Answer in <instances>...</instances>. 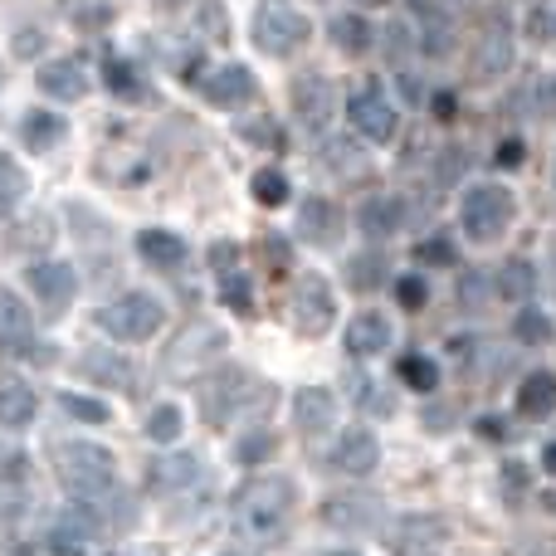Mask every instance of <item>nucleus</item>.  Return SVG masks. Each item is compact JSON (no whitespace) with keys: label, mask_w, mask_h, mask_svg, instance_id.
Here are the masks:
<instances>
[{"label":"nucleus","mask_w":556,"mask_h":556,"mask_svg":"<svg viewBox=\"0 0 556 556\" xmlns=\"http://www.w3.org/2000/svg\"><path fill=\"white\" fill-rule=\"evenodd\" d=\"M293 483L278 479V473H264V479H250L240 493H235V532L244 542H278V532L293 518Z\"/></svg>","instance_id":"1"},{"label":"nucleus","mask_w":556,"mask_h":556,"mask_svg":"<svg viewBox=\"0 0 556 556\" xmlns=\"http://www.w3.org/2000/svg\"><path fill=\"white\" fill-rule=\"evenodd\" d=\"M54 473L78 503H98L117 489V459L113 450L88 440H68L54 450Z\"/></svg>","instance_id":"2"},{"label":"nucleus","mask_w":556,"mask_h":556,"mask_svg":"<svg viewBox=\"0 0 556 556\" xmlns=\"http://www.w3.org/2000/svg\"><path fill=\"white\" fill-rule=\"evenodd\" d=\"M307 35H313V20L293 0H260V10H254V45L264 54H278V59L293 54V49L307 45Z\"/></svg>","instance_id":"3"},{"label":"nucleus","mask_w":556,"mask_h":556,"mask_svg":"<svg viewBox=\"0 0 556 556\" xmlns=\"http://www.w3.org/2000/svg\"><path fill=\"white\" fill-rule=\"evenodd\" d=\"M464 235H469L473 244H493L508 235L513 215H518V201H513L508 186H473L469 195H464Z\"/></svg>","instance_id":"4"},{"label":"nucleus","mask_w":556,"mask_h":556,"mask_svg":"<svg viewBox=\"0 0 556 556\" xmlns=\"http://www.w3.org/2000/svg\"><path fill=\"white\" fill-rule=\"evenodd\" d=\"M162 323H166L162 303L147 293H123L98 313V327H103L108 337H117V342H147V337L162 332Z\"/></svg>","instance_id":"5"},{"label":"nucleus","mask_w":556,"mask_h":556,"mask_svg":"<svg viewBox=\"0 0 556 556\" xmlns=\"http://www.w3.org/2000/svg\"><path fill=\"white\" fill-rule=\"evenodd\" d=\"M288 313H293V327L303 337H323L337 317V298H332V288H327V278L298 274L293 278V307H288Z\"/></svg>","instance_id":"6"},{"label":"nucleus","mask_w":556,"mask_h":556,"mask_svg":"<svg viewBox=\"0 0 556 556\" xmlns=\"http://www.w3.org/2000/svg\"><path fill=\"white\" fill-rule=\"evenodd\" d=\"M254 395V381L250 371H240V366H225L215 381L201 386V405H205V425H215V430H225V425L235 420V415L250 405Z\"/></svg>","instance_id":"7"},{"label":"nucleus","mask_w":556,"mask_h":556,"mask_svg":"<svg viewBox=\"0 0 556 556\" xmlns=\"http://www.w3.org/2000/svg\"><path fill=\"white\" fill-rule=\"evenodd\" d=\"M220 352H225L220 327H186V332L166 346L162 366H166V376H195V371H205Z\"/></svg>","instance_id":"8"},{"label":"nucleus","mask_w":556,"mask_h":556,"mask_svg":"<svg viewBox=\"0 0 556 556\" xmlns=\"http://www.w3.org/2000/svg\"><path fill=\"white\" fill-rule=\"evenodd\" d=\"M386 503L371 498V493H337V498L323 503V522L337 532H371L381 528Z\"/></svg>","instance_id":"9"},{"label":"nucleus","mask_w":556,"mask_h":556,"mask_svg":"<svg viewBox=\"0 0 556 556\" xmlns=\"http://www.w3.org/2000/svg\"><path fill=\"white\" fill-rule=\"evenodd\" d=\"M332 108H337V93L323 74L293 78V117L307 132H327V127H332Z\"/></svg>","instance_id":"10"},{"label":"nucleus","mask_w":556,"mask_h":556,"mask_svg":"<svg viewBox=\"0 0 556 556\" xmlns=\"http://www.w3.org/2000/svg\"><path fill=\"white\" fill-rule=\"evenodd\" d=\"M25 283H29V293L45 303V313L49 317H59V313H68V303H74V293H78V278L68 264H59V260H49V264H35V269L25 274Z\"/></svg>","instance_id":"11"},{"label":"nucleus","mask_w":556,"mask_h":556,"mask_svg":"<svg viewBox=\"0 0 556 556\" xmlns=\"http://www.w3.org/2000/svg\"><path fill=\"white\" fill-rule=\"evenodd\" d=\"M376 459H381V444H376V434L366 430V425H352V430L337 434L332 444V469L346 473V479H366V473L376 469Z\"/></svg>","instance_id":"12"},{"label":"nucleus","mask_w":556,"mask_h":556,"mask_svg":"<svg viewBox=\"0 0 556 556\" xmlns=\"http://www.w3.org/2000/svg\"><path fill=\"white\" fill-rule=\"evenodd\" d=\"M342 230H346V220L327 195H307V201L298 205V235H303L307 244L332 250V244H342Z\"/></svg>","instance_id":"13"},{"label":"nucleus","mask_w":556,"mask_h":556,"mask_svg":"<svg viewBox=\"0 0 556 556\" xmlns=\"http://www.w3.org/2000/svg\"><path fill=\"white\" fill-rule=\"evenodd\" d=\"M346 113H352L356 137H366V142H391V137H395V108L376 93V84L362 88V93L346 103Z\"/></svg>","instance_id":"14"},{"label":"nucleus","mask_w":556,"mask_h":556,"mask_svg":"<svg viewBox=\"0 0 556 556\" xmlns=\"http://www.w3.org/2000/svg\"><path fill=\"white\" fill-rule=\"evenodd\" d=\"M513 64V29L508 15H489L479 45H473V78H498Z\"/></svg>","instance_id":"15"},{"label":"nucleus","mask_w":556,"mask_h":556,"mask_svg":"<svg viewBox=\"0 0 556 556\" xmlns=\"http://www.w3.org/2000/svg\"><path fill=\"white\" fill-rule=\"evenodd\" d=\"M205 483V464L201 454L191 450H176V454H162V459L152 464V489L156 493H191Z\"/></svg>","instance_id":"16"},{"label":"nucleus","mask_w":556,"mask_h":556,"mask_svg":"<svg viewBox=\"0 0 556 556\" xmlns=\"http://www.w3.org/2000/svg\"><path fill=\"white\" fill-rule=\"evenodd\" d=\"M0 346L5 352H29L35 346V313L20 303L15 288H0Z\"/></svg>","instance_id":"17"},{"label":"nucleus","mask_w":556,"mask_h":556,"mask_svg":"<svg viewBox=\"0 0 556 556\" xmlns=\"http://www.w3.org/2000/svg\"><path fill=\"white\" fill-rule=\"evenodd\" d=\"M254 93H260V84H254V74L244 64H225L205 78V103L211 108H240V103H250Z\"/></svg>","instance_id":"18"},{"label":"nucleus","mask_w":556,"mask_h":556,"mask_svg":"<svg viewBox=\"0 0 556 556\" xmlns=\"http://www.w3.org/2000/svg\"><path fill=\"white\" fill-rule=\"evenodd\" d=\"M39 88H45L49 98H64V103H78V98L88 93V68L78 64V59H68V54L45 59V64H39Z\"/></svg>","instance_id":"19"},{"label":"nucleus","mask_w":556,"mask_h":556,"mask_svg":"<svg viewBox=\"0 0 556 556\" xmlns=\"http://www.w3.org/2000/svg\"><path fill=\"white\" fill-rule=\"evenodd\" d=\"M415 215H410V205L401 201V195H371V201H362V215H356V225H362L371 240H386V235H395V230H405Z\"/></svg>","instance_id":"20"},{"label":"nucleus","mask_w":556,"mask_h":556,"mask_svg":"<svg viewBox=\"0 0 556 556\" xmlns=\"http://www.w3.org/2000/svg\"><path fill=\"white\" fill-rule=\"evenodd\" d=\"M78 371L88 376V381L98 386H113V391H132V362L117 352H108V346H88L84 356H78Z\"/></svg>","instance_id":"21"},{"label":"nucleus","mask_w":556,"mask_h":556,"mask_svg":"<svg viewBox=\"0 0 556 556\" xmlns=\"http://www.w3.org/2000/svg\"><path fill=\"white\" fill-rule=\"evenodd\" d=\"M39 410V395L29 391L20 376H0V430H25L35 425Z\"/></svg>","instance_id":"22"},{"label":"nucleus","mask_w":556,"mask_h":556,"mask_svg":"<svg viewBox=\"0 0 556 556\" xmlns=\"http://www.w3.org/2000/svg\"><path fill=\"white\" fill-rule=\"evenodd\" d=\"M391 346V323L381 313H356L346 327V352L352 356H376Z\"/></svg>","instance_id":"23"},{"label":"nucleus","mask_w":556,"mask_h":556,"mask_svg":"<svg viewBox=\"0 0 556 556\" xmlns=\"http://www.w3.org/2000/svg\"><path fill=\"white\" fill-rule=\"evenodd\" d=\"M293 425L303 434H323L332 425V395L323 386H307V391L293 395Z\"/></svg>","instance_id":"24"},{"label":"nucleus","mask_w":556,"mask_h":556,"mask_svg":"<svg viewBox=\"0 0 556 556\" xmlns=\"http://www.w3.org/2000/svg\"><path fill=\"white\" fill-rule=\"evenodd\" d=\"M518 410L528 415V420H547V415H556V376L552 371H532L528 381L518 386Z\"/></svg>","instance_id":"25"},{"label":"nucleus","mask_w":556,"mask_h":556,"mask_svg":"<svg viewBox=\"0 0 556 556\" xmlns=\"http://www.w3.org/2000/svg\"><path fill=\"white\" fill-rule=\"evenodd\" d=\"M68 127L59 123V113H25L20 117V137H25L29 152H54L59 142H64Z\"/></svg>","instance_id":"26"},{"label":"nucleus","mask_w":556,"mask_h":556,"mask_svg":"<svg viewBox=\"0 0 556 556\" xmlns=\"http://www.w3.org/2000/svg\"><path fill=\"white\" fill-rule=\"evenodd\" d=\"M386 278H391V260H386V254H376V250L356 254V260L346 264V283H352L356 293H376Z\"/></svg>","instance_id":"27"},{"label":"nucleus","mask_w":556,"mask_h":556,"mask_svg":"<svg viewBox=\"0 0 556 556\" xmlns=\"http://www.w3.org/2000/svg\"><path fill=\"white\" fill-rule=\"evenodd\" d=\"M137 254L152 260V264H162V269H176V264L186 260V244L176 240V235H166V230H142L137 235Z\"/></svg>","instance_id":"28"},{"label":"nucleus","mask_w":556,"mask_h":556,"mask_svg":"<svg viewBox=\"0 0 556 556\" xmlns=\"http://www.w3.org/2000/svg\"><path fill=\"white\" fill-rule=\"evenodd\" d=\"M49 240H54V220H49L45 211L25 215V225H20V230H10V250H20V254L49 250Z\"/></svg>","instance_id":"29"},{"label":"nucleus","mask_w":556,"mask_h":556,"mask_svg":"<svg viewBox=\"0 0 556 556\" xmlns=\"http://www.w3.org/2000/svg\"><path fill=\"white\" fill-rule=\"evenodd\" d=\"M332 45L342 49V54H366V49H371V20L337 15L332 20Z\"/></svg>","instance_id":"30"},{"label":"nucleus","mask_w":556,"mask_h":556,"mask_svg":"<svg viewBox=\"0 0 556 556\" xmlns=\"http://www.w3.org/2000/svg\"><path fill=\"white\" fill-rule=\"evenodd\" d=\"M493 288H498L503 298H513V303H522V298L538 288V269H532L528 260H508L498 269V278H493Z\"/></svg>","instance_id":"31"},{"label":"nucleus","mask_w":556,"mask_h":556,"mask_svg":"<svg viewBox=\"0 0 556 556\" xmlns=\"http://www.w3.org/2000/svg\"><path fill=\"white\" fill-rule=\"evenodd\" d=\"M323 162L337 172V181H362L366 176V156H362V147H352V142L323 147Z\"/></svg>","instance_id":"32"},{"label":"nucleus","mask_w":556,"mask_h":556,"mask_svg":"<svg viewBox=\"0 0 556 556\" xmlns=\"http://www.w3.org/2000/svg\"><path fill=\"white\" fill-rule=\"evenodd\" d=\"M103 84L113 88L117 98H127V103H137V98H147L142 78H137V68L127 64V59H108V64H103Z\"/></svg>","instance_id":"33"},{"label":"nucleus","mask_w":556,"mask_h":556,"mask_svg":"<svg viewBox=\"0 0 556 556\" xmlns=\"http://www.w3.org/2000/svg\"><path fill=\"white\" fill-rule=\"evenodd\" d=\"M395 376H401V386H410V391H434V386H440V366H434L430 356H401Z\"/></svg>","instance_id":"34"},{"label":"nucleus","mask_w":556,"mask_h":556,"mask_svg":"<svg viewBox=\"0 0 556 556\" xmlns=\"http://www.w3.org/2000/svg\"><path fill=\"white\" fill-rule=\"evenodd\" d=\"M20 195H25V172H20V166L0 152V220H5V215H15Z\"/></svg>","instance_id":"35"},{"label":"nucleus","mask_w":556,"mask_h":556,"mask_svg":"<svg viewBox=\"0 0 556 556\" xmlns=\"http://www.w3.org/2000/svg\"><path fill=\"white\" fill-rule=\"evenodd\" d=\"M250 191H254V201L269 205V211H274V205H283V201H288V176H283V172H274V166H269V172H254Z\"/></svg>","instance_id":"36"},{"label":"nucleus","mask_w":556,"mask_h":556,"mask_svg":"<svg viewBox=\"0 0 556 556\" xmlns=\"http://www.w3.org/2000/svg\"><path fill=\"white\" fill-rule=\"evenodd\" d=\"M513 332H518V342H528V346L552 342V323H547V313H538V307H522L518 323H513Z\"/></svg>","instance_id":"37"},{"label":"nucleus","mask_w":556,"mask_h":556,"mask_svg":"<svg viewBox=\"0 0 556 556\" xmlns=\"http://www.w3.org/2000/svg\"><path fill=\"white\" fill-rule=\"evenodd\" d=\"M401 547H434V542H444V522L440 518H410L401 522Z\"/></svg>","instance_id":"38"},{"label":"nucleus","mask_w":556,"mask_h":556,"mask_svg":"<svg viewBox=\"0 0 556 556\" xmlns=\"http://www.w3.org/2000/svg\"><path fill=\"white\" fill-rule=\"evenodd\" d=\"M59 410H68L74 420H84V425H103L108 420L103 401H93V395H74V391H59Z\"/></svg>","instance_id":"39"},{"label":"nucleus","mask_w":556,"mask_h":556,"mask_svg":"<svg viewBox=\"0 0 556 556\" xmlns=\"http://www.w3.org/2000/svg\"><path fill=\"white\" fill-rule=\"evenodd\" d=\"M147 434H152L156 444H172L176 434H181V410H176V405H156L152 420H147Z\"/></svg>","instance_id":"40"},{"label":"nucleus","mask_w":556,"mask_h":556,"mask_svg":"<svg viewBox=\"0 0 556 556\" xmlns=\"http://www.w3.org/2000/svg\"><path fill=\"white\" fill-rule=\"evenodd\" d=\"M489 274H479V269H469V274H464V283H459V303L464 307H469V313H479V307H489Z\"/></svg>","instance_id":"41"},{"label":"nucleus","mask_w":556,"mask_h":556,"mask_svg":"<svg viewBox=\"0 0 556 556\" xmlns=\"http://www.w3.org/2000/svg\"><path fill=\"white\" fill-rule=\"evenodd\" d=\"M425 298H430V288H425V278H395V303L405 307V313H420L425 307Z\"/></svg>","instance_id":"42"},{"label":"nucleus","mask_w":556,"mask_h":556,"mask_svg":"<svg viewBox=\"0 0 556 556\" xmlns=\"http://www.w3.org/2000/svg\"><path fill=\"white\" fill-rule=\"evenodd\" d=\"M274 434L269 430H260V434H244V440H240V450H235V459H240V464H260V459H269V454H274Z\"/></svg>","instance_id":"43"},{"label":"nucleus","mask_w":556,"mask_h":556,"mask_svg":"<svg viewBox=\"0 0 556 556\" xmlns=\"http://www.w3.org/2000/svg\"><path fill=\"white\" fill-rule=\"evenodd\" d=\"M25 503H29L25 479H15V473H10V479H0V518H15Z\"/></svg>","instance_id":"44"},{"label":"nucleus","mask_w":556,"mask_h":556,"mask_svg":"<svg viewBox=\"0 0 556 556\" xmlns=\"http://www.w3.org/2000/svg\"><path fill=\"white\" fill-rule=\"evenodd\" d=\"M201 29H205V35H215V39H225V35H230V25H225V5H220V0H201Z\"/></svg>","instance_id":"45"},{"label":"nucleus","mask_w":556,"mask_h":556,"mask_svg":"<svg viewBox=\"0 0 556 556\" xmlns=\"http://www.w3.org/2000/svg\"><path fill=\"white\" fill-rule=\"evenodd\" d=\"M244 142H254V147H274V152H278V147H283V137H278V127L269 123V117H264L260 127L244 123Z\"/></svg>","instance_id":"46"},{"label":"nucleus","mask_w":556,"mask_h":556,"mask_svg":"<svg viewBox=\"0 0 556 556\" xmlns=\"http://www.w3.org/2000/svg\"><path fill=\"white\" fill-rule=\"evenodd\" d=\"M356 401H362V405H376V415H391V395H386L381 386L356 381Z\"/></svg>","instance_id":"47"},{"label":"nucleus","mask_w":556,"mask_h":556,"mask_svg":"<svg viewBox=\"0 0 556 556\" xmlns=\"http://www.w3.org/2000/svg\"><path fill=\"white\" fill-rule=\"evenodd\" d=\"M420 260L425 264H454V244L450 240H425L420 244Z\"/></svg>","instance_id":"48"},{"label":"nucleus","mask_w":556,"mask_h":556,"mask_svg":"<svg viewBox=\"0 0 556 556\" xmlns=\"http://www.w3.org/2000/svg\"><path fill=\"white\" fill-rule=\"evenodd\" d=\"M225 303L235 307V313H250V298H244V278H225Z\"/></svg>","instance_id":"49"},{"label":"nucleus","mask_w":556,"mask_h":556,"mask_svg":"<svg viewBox=\"0 0 556 556\" xmlns=\"http://www.w3.org/2000/svg\"><path fill=\"white\" fill-rule=\"evenodd\" d=\"M522 156H528V147H522V142H518V137H508V142H503V147H498V166H518V162H522Z\"/></svg>","instance_id":"50"},{"label":"nucleus","mask_w":556,"mask_h":556,"mask_svg":"<svg viewBox=\"0 0 556 556\" xmlns=\"http://www.w3.org/2000/svg\"><path fill=\"white\" fill-rule=\"evenodd\" d=\"M108 20H113V10H108V5H98V10H84V15H78V29H103Z\"/></svg>","instance_id":"51"},{"label":"nucleus","mask_w":556,"mask_h":556,"mask_svg":"<svg viewBox=\"0 0 556 556\" xmlns=\"http://www.w3.org/2000/svg\"><path fill=\"white\" fill-rule=\"evenodd\" d=\"M434 117H440V123H450V117H454V93H434Z\"/></svg>","instance_id":"52"},{"label":"nucleus","mask_w":556,"mask_h":556,"mask_svg":"<svg viewBox=\"0 0 556 556\" xmlns=\"http://www.w3.org/2000/svg\"><path fill=\"white\" fill-rule=\"evenodd\" d=\"M39 45H45V39H39V35H35V29H29V35H15V49H25V54H35V49H39Z\"/></svg>","instance_id":"53"},{"label":"nucleus","mask_w":556,"mask_h":556,"mask_svg":"<svg viewBox=\"0 0 556 556\" xmlns=\"http://www.w3.org/2000/svg\"><path fill=\"white\" fill-rule=\"evenodd\" d=\"M542 469H547V473H556V440L547 444V454H542Z\"/></svg>","instance_id":"54"},{"label":"nucleus","mask_w":556,"mask_h":556,"mask_svg":"<svg viewBox=\"0 0 556 556\" xmlns=\"http://www.w3.org/2000/svg\"><path fill=\"white\" fill-rule=\"evenodd\" d=\"M156 5H181V0H156Z\"/></svg>","instance_id":"55"},{"label":"nucleus","mask_w":556,"mask_h":556,"mask_svg":"<svg viewBox=\"0 0 556 556\" xmlns=\"http://www.w3.org/2000/svg\"><path fill=\"white\" fill-rule=\"evenodd\" d=\"M552 35H556V10H552Z\"/></svg>","instance_id":"56"},{"label":"nucleus","mask_w":556,"mask_h":556,"mask_svg":"<svg viewBox=\"0 0 556 556\" xmlns=\"http://www.w3.org/2000/svg\"><path fill=\"white\" fill-rule=\"evenodd\" d=\"M371 5H381V0H371Z\"/></svg>","instance_id":"57"},{"label":"nucleus","mask_w":556,"mask_h":556,"mask_svg":"<svg viewBox=\"0 0 556 556\" xmlns=\"http://www.w3.org/2000/svg\"><path fill=\"white\" fill-rule=\"evenodd\" d=\"M0 78H5V74H0Z\"/></svg>","instance_id":"58"}]
</instances>
